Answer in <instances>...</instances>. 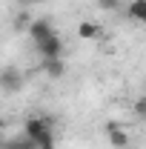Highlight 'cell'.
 Here are the masks:
<instances>
[{
    "instance_id": "cell-1",
    "label": "cell",
    "mask_w": 146,
    "mask_h": 149,
    "mask_svg": "<svg viewBox=\"0 0 146 149\" xmlns=\"http://www.w3.org/2000/svg\"><path fill=\"white\" fill-rule=\"evenodd\" d=\"M23 135H29L40 149H55V132H52V120L49 118H29Z\"/></svg>"
},
{
    "instance_id": "cell-2",
    "label": "cell",
    "mask_w": 146,
    "mask_h": 149,
    "mask_svg": "<svg viewBox=\"0 0 146 149\" xmlns=\"http://www.w3.org/2000/svg\"><path fill=\"white\" fill-rule=\"evenodd\" d=\"M26 32H29V37L35 40L37 46H40L43 40H49V37L55 35V29H52V23H49V20H32V26H29Z\"/></svg>"
},
{
    "instance_id": "cell-3",
    "label": "cell",
    "mask_w": 146,
    "mask_h": 149,
    "mask_svg": "<svg viewBox=\"0 0 146 149\" xmlns=\"http://www.w3.org/2000/svg\"><path fill=\"white\" fill-rule=\"evenodd\" d=\"M37 52H40L43 60H46V57H63V40L57 35H52L49 40H43V43L37 46Z\"/></svg>"
},
{
    "instance_id": "cell-4",
    "label": "cell",
    "mask_w": 146,
    "mask_h": 149,
    "mask_svg": "<svg viewBox=\"0 0 146 149\" xmlns=\"http://www.w3.org/2000/svg\"><path fill=\"white\" fill-rule=\"evenodd\" d=\"M106 135H109V143L115 149H126L129 146V132L123 126H117V123H109L106 126Z\"/></svg>"
},
{
    "instance_id": "cell-5",
    "label": "cell",
    "mask_w": 146,
    "mask_h": 149,
    "mask_svg": "<svg viewBox=\"0 0 146 149\" xmlns=\"http://www.w3.org/2000/svg\"><path fill=\"white\" fill-rule=\"evenodd\" d=\"M43 72L49 74V77H63V72H66V63H63V57H46L43 60Z\"/></svg>"
},
{
    "instance_id": "cell-6",
    "label": "cell",
    "mask_w": 146,
    "mask_h": 149,
    "mask_svg": "<svg viewBox=\"0 0 146 149\" xmlns=\"http://www.w3.org/2000/svg\"><path fill=\"white\" fill-rule=\"evenodd\" d=\"M77 37H80V40H95V37H100V26L92 23V20H83V23L77 26Z\"/></svg>"
},
{
    "instance_id": "cell-7",
    "label": "cell",
    "mask_w": 146,
    "mask_h": 149,
    "mask_svg": "<svg viewBox=\"0 0 146 149\" xmlns=\"http://www.w3.org/2000/svg\"><path fill=\"white\" fill-rule=\"evenodd\" d=\"M126 12H129V17H132V20H138V23H146V0H132Z\"/></svg>"
},
{
    "instance_id": "cell-8",
    "label": "cell",
    "mask_w": 146,
    "mask_h": 149,
    "mask_svg": "<svg viewBox=\"0 0 146 149\" xmlns=\"http://www.w3.org/2000/svg\"><path fill=\"white\" fill-rule=\"evenodd\" d=\"M3 149H40V146H37L29 135H23V138H15V141H6Z\"/></svg>"
},
{
    "instance_id": "cell-9",
    "label": "cell",
    "mask_w": 146,
    "mask_h": 149,
    "mask_svg": "<svg viewBox=\"0 0 146 149\" xmlns=\"http://www.w3.org/2000/svg\"><path fill=\"white\" fill-rule=\"evenodd\" d=\"M17 86H20L17 72H15V69H6V72H3V89H9V92H12V89H17Z\"/></svg>"
},
{
    "instance_id": "cell-10",
    "label": "cell",
    "mask_w": 146,
    "mask_h": 149,
    "mask_svg": "<svg viewBox=\"0 0 146 149\" xmlns=\"http://www.w3.org/2000/svg\"><path fill=\"white\" fill-rule=\"evenodd\" d=\"M120 3H123V0H97V6H100L103 12H112V9H120Z\"/></svg>"
},
{
    "instance_id": "cell-11",
    "label": "cell",
    "mask_w": 146,
    "mask_h": 149,
    "mask_svg": "<svg viewBox=\"0 0 146 149\" xmlns=\"http://www.w3.org/2000/svg\"><path fill=\"white\" fill-rule=\"evenodd\" d=\"M135 112H138L140 118H146V95H143V97H138V100H135Z\"/></svg>"
},
{
    "instance_id": "cell-12",
    "label": "cell",
    "mask_w": 146,
    "mask_h": 149,
    "mask_svg": "<svg viewBox=\"0 0 146 149\" xmlns=\"http://www.w3.org/2000/svg\"><path fill=\"white\" fill-rule=\"evenodd\" d=\"M20 3H26V6H32V3H43V0H20Z\"/></svg>"
},
{
    "instance_id": "cell-13",
    "label": "cell",
    "mask_w": 146,
    "mask_h": 149,
    "mask_svg": "<svg viewBox=\"0 0 146 149\" xmlns=\"http://www.w3.org/2000/svg\"><path fill=\"white\" fill-rule=\"evenodd\" d=\"M143 86H146V83H143Z\"/></svg>"
}]
</instances>
